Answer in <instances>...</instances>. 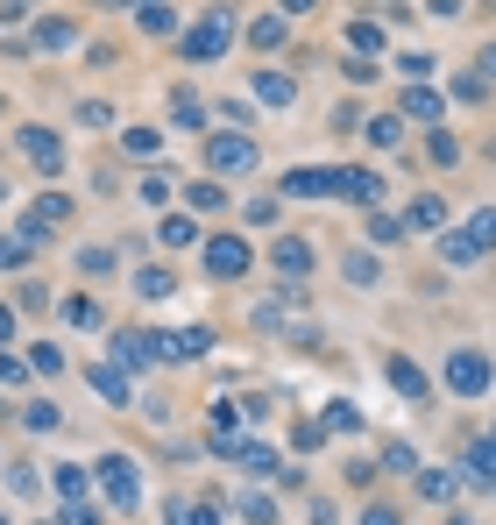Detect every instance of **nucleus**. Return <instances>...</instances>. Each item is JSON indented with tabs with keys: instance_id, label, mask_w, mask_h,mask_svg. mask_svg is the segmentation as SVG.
Returning a JSON list of instances; mask_svg holds the SVG:
<instances>
[{
	"instance_id": "1",
	"label": "nucleus",
	"mask_w": 496,
	"mask_h": 525,
	"mask_svg": "<svg viewBox=\"0 0 496 525\" xmlns=\"http://www.w3.org/2000/svg\"><path fill=\"white\" fill-rule=\"evenodd\" d=\"M489 249H496V206L468 213L461 228H454V235L440 242V256H447V263H475V256H489Z\"/></svg>"
},
{
	"instance_id": "2",
	"label": "nucleus",
	"mask_w": 496,
	"mask_h": 525,
	"mask_svg": "<svg viewBox=\"0 0 496 525\" xmlns=\"http://www.w3.org/2000/svg\"><path fill=\"white\" fill-rule=\"evenodd\" d=\"M489 377H496V369H489L482 348H454V355H447V391H454V398H482Z\"/></svg>"
},
{
	"instance_id": "3",
	"label": "nucleus",
	"mask_w": 496,
	"mask_h": 525,
	"mask_svg": "<svg viewBox=\"0 0 496 525\" xmlns=\"http://www.w3.org/2000/svg\"><path fill=\"white\" fill-rule=\"evenodd\" d=\"M206 164H213V171L248 178V171L263 164V149H256V135H206Z\"/></svg>"
},
{
	"instance_id": "4",
	"label": "nucleus",
	"mask_w": 496,
	"mask_h": 525,
	"mask_svg": "<svg viewBox=\"0 0 496 525\" xmlns=\"http://www.w3.org/2000/svg\"><path fill=\"white\" fill-rule=\"evenodd\" d=\"M227 43H234V15H206L199 29H185V36H178V50H185L192 64H213Z\"/></svg>"
},
{
	"instance_id": "5",
	"label": "nucleus",
	"mask_w": 496,
	"mask_h": 525,
	"mask_svg": "<svg viewBox=\"0 0 496 525\" xmlns=\"http://www.w3.org/2000/svg\"><path fill=\"white\" fill-rule=\"evenodd\" d=\"M93 476H100V490H107V504H114V511H135V504H142V476H135V462H128V455H107Z\"/></svg>"
},
{
	"instance_id": "6",
	"label": "nucleus",
	"mask_w": 496,
	"mask_h": 525,
	"mask_svg": "<svg viewBox=\"0 0 496 525\" xmlns=\"http://www.w3.org/2000/svg\"><path fill=\"white\" fill-rule=\"evenodd\" d=\"M248 263H256V249L234 242V235H206V277H248Z\"/></svg>"
},
{
	"instance_id": "7",
	"label": "nucleus",
	"mask_w": 496,
	"mask_h": 525,
	"mask_svg": "<svg viewBox=\"0 0 496 525\" xmlns=\"http://www.w3.org/2000/svg\"><path fill=\"white\" fill-rule=\"evenodd\" d=\"M383 377H390V391L411 398V405H426V398H433V377H426V369L411 362V355H390V362H383Z\"/></svg>"
},
{
	"instance_id": "8",
	"label": "nucleus",
	"mask_w": 496,
	"mask_h": 525,
	"mask_svg": "<svg viewBox=\"0 0 496 525\" xmlns=\"http://www.w3.org/2000/svg\"><path fill=\"white\" fill-rule=\"evenodd\" d=\"M22 157H29L43 178H57V171H64V142H57L50 128H22Z\"/></svg>"
},
{
	"instance_id": "9",
	"label": "nucleus",
	"mask_w": 496,
	"mask_h": 525,
	"mask_svg": "<svg viewBox=\"0 0 496 525\" xmlns=\"http://www.w3.org/2000/svg\"><path fill=\"white\" fill-rule=\"evenodd\" d=\"M334 199H348V206H376V199H383V178L362 171V164H355V171H334Z\"/></svg>"
},
{
	"instance_id": "10",
	"label": "nucleus",
	"mask_w": 496,
	"mask_h": 525,
	"mask_svg": "<svg viewBox=\"0 0 496 525\" xmlns=\"http://www.w3.org/2000/svg\"><path fill=\"white\" fill-rule=\"evenodd\" d=\"M149 362H156V334H114V369H135L142 377Z\"/></svg>"
},
{
	"instance_id": "11",
	"label": "nucleus",
	"mask_w": 496,
	"mask_h": 525,
	"mask_svg": "<svg viewBox=\"0 0 496 525\" xmlns=\"http://www.w3.org/2000/svg\"><path fill=\"white\" fill-rule=\"evenodd\" d=\"M326 192H334V171H312V164L284 171V199H326Z\"/></svg>"
},
{
	"instance_id": "12",
	"label": "nucleus",
	"mask_w": 496,
	"mask_h": 525,
	"mask_svg": "<svg viewBox=\"0 0 496 525\" xmlns=\"http://www.w3.org/2000/svg\"><path fill=\"white\" fill-rule=\"evenodd\" d=\"M156 242H163V249H192V242H206V235H199V220H192V213H163Z\"/></svg>"
},
{
	"instance_id": "13",
	"label": "nucleus",
	"mask_w": 496,
	"mask_h": 525,
	"mask_svg": "<svg viewBox=\"0 0 496 525\" xmlns=\"http://www.w3.org/2000/svg\"><path fill=\"white\" fill-rule=\"evenodd\" d=\"M277 270H284V277H312V242H305V235H284V242H277Z\"/></svg>"
},
{
	"instance_id": "14",
	"label": "nucleus",
	"mask_w": 496,
	"mask_h": 525,
	"mask_svg": "<svg viewBox=\"0 0 496 525\" xmlns=\"http://www.w3.org/2000/svg\"><path fill=\"white\" fill-rule=\"evenodd\" d=\"M461 476L468 483H496V440H475L468 455H461Z\"/></svg>"
},
{
	"instance_id": "15",
	"label": "nucleus",
	"mask_w": 496,
	"mask_h": 525,
	"mask_svg": "<svg viewBox=\"0 0 496 525\" xmlns=\"http://www.w3.org/2000/svg\"><path fill=\"white\" fill-rule=\"evenodd\" d=\"M256 93H263L270 107H291V100H298V79H284V71H256Z\"/></svg>"
},
{
	"instance_id": "16",
	"label": "nucleus",
	"mask_w": 496,
	"mask_h": 525,
	"mask_svg": "<svg viewBox=\"0 0 496 525\" xmlns=\"http://www.w3.org/2000/svg\"><path fill=\"white\" fill-rule=\"evenodd\" d=\"M234 462H241L248 476H277V455H270L263 440H241V447H234Z\"/></svg>"
},
{
	"instance_id": "17",
	"label": "nucleus",
	"mask_w": 496,
	"mask_h": 525,
	"mask_svg": "<svg viewBox=\"0 0 496 525\" xmlns=\"http://www.w3.org/2000/svg\"><path fill=\"white\" fill-rule=\"evenodd\" d=\"M171 121H178V128H206V100L178 86V93H171Z\"/></svg>"
},
{
	"instance_id": "18",
	"label": "nucleus",
	"mask_w": 496,
	"mask_h": 525,
	"mask_svg": "<svg viewBox=\"0 0 496 525\" xmlns=\"http://www.w3.org/2000/svg\"><path fill=\"white\" fill-rule=\"evenodd\" d=\"M404 121H440V93L433 86H411L404 93Z\"/></svg>"
},
{
	"instance_id": "19",
	"label": "nucleus",
	"mask_w": 496,
	"mask_h": 525,
	"mask_svg": "<svg viewBox=\"0 0 496 525\" xmlns=\"http://www.w3.org/2000/svg\"><path fill=\"white\" fill-rule=\"evenodd\" d=\"M93 384H100V391H107L114 405H135V391H128V377H121L114 362H93Z\"/></svg>"
},
{
	"instance_id": "20",
	"label": "nucleus",
	"mask_w": 496,
	"mask_h": 525,
	"mask_svg": "<svg viewBox=\"0 0 496 525\" xmlns=\"http://www.w3.org/2000/svg\"><path fill=\"white\" fill-rule=\"evenodd\" d=\"M440 220H447V206H440V199L426 192V199H411V213H404V228L419 235V228H440Z\"/></svg>"
},
{
	"instance_id": "21",
	"label": "nucleus",
	"mask_w": 496,
	"mask_h": 525,
	"mask_svg": "<svg viewBox=\"0 0 496 525\" xmlns=\"http://www.w3.org/2000/svg\"><path fill=\"white\" fill-rule=\"evenodd\" d=\"M100 320H107V313L93 306V298H64V327H78V334H93Z\"/></svg>"
},
{
	"instance_id": "22",
	"label": "nucleus",
	"mask_w": 496,
	"mask_h": 525,
	"mask_svg": "<svg viewBox=\"0 0 496 525\" xmlns=\"http://www.w3.org/2000/svg\"><path fill=\"white\" fill-rule=\"evenodd\" d=\"M178 29V8H171V0H149V8H142V36H171Z\"/></svg>"
},
{
	"instance_id": "23",
	"label": "nucleus",
	"mask_w": 496,
	"mask_h": 525,
	"mask_svg": "<svg viewBox=\"0 0 496 525\" xmlns=\"http://www.w3.org/2000/svg\"><path fill=\"white\" fill-rule=\"evenodd\" d=\"M369 142H376V149H397V142H404V114H376V121H369Z\"/></svg>"
},
{
	"instance_id": "24",
	"label": "nucleus",
	"mask_w": 496,
	"mask_h": 525,
	"mask_svg": "<svg viewBox=\"0 0 496 525\" xmlns=\"http://www.w3.org/2000/svg\"><path fill=\"white\" fill-rule=\"evenodd\" d=\"M135 291H142V298H171V270L142 263V270H135Z\"/></svg>"
},
{
	"instance_id": "25",
	"label": "nucleus",
	"mask_w": 496,
	"mask_h": 525,
	"mask_svg": "<svg viewBox=\"0 0 496 525\" xmlns=\"http://www.w3.org/2000/svg\"><path fill=\"white\" fill-rule=\"evenodd\" d=\"M362 426V412L348 405V398H334V405H326V433H355Z\"/></svg>"
},
{
	"instance_id": "26",
	"label": "nucleus",
	"mask_w": 496,
	"mask_h": 525,
	"mask_svg": "<svg viewBox=\"0 0 496 525\" xmlns=\"http://www.w3.org/2000/svg\"><path fill=\"white\" fill-rule=\"evenodd\" d=\"M86 490H93V469H78V462L57 469V497H86Z\"/></svg>"
},
{
	"instance_id": "27",
	"label": "nucleus",
	"mask_w": 496,
	"mask_h": 525,
	"mask_svg": "<svg viewBox=\"0 0 496 525\" xmlns=\"http://www.w3.org/2000/svg\"><path fill=\"white\" fill-rule=\"evenodd\" d=\"M248 43H263V50H277V43H284V15H263V22H248Z\"/></svg>"
},
{
	"instance_id": "28",
	"label": "nucleus",
	"mask_w": 496,
	"mask_h": 525,
	"mask_svg": "<svg viewBox=\"0 0 496 525\" xmlns=\"http://www.w3.org/2000/svg\"><path fill=\"white\" fill-rule=\"evenodd\" d=\"M64 213H71V199H64V192H43L29 220H43V228H57V220H64Z\"/></svg>"
},
{
	"instance_id": "29",
	"label": "nucleus",
	"mask_w": 496,
	"mask_h": 525,
	"mask_svg": "<svg viewBox=\"0 0 496 525\" xmlns=\"http://www.w3.org/2000/svg\"><path fill=\"white\" fill-rule=\"evenodd\" d=\"M419 483V497H433V504H447L454 497V476H440V469H426V476H411Z\"/></svg>"
},
{
	"instance_id": "30",
	"label": "nucleus",
	"mask_w": 496,
	"mask_h": 525,
	"mask_svg": "<svg viewBox=\"0 0 496 525\" xmlns=\"http://www.w3.org/2000/svg\"><path fill=\"white\" fill-rule=\"evenodd\" d=\"M22 419H29L36 433H57V419H64V412H57L50 398H29V412H22Z\"/></svg>"
},
{
	"instance_id": "31",
	"label": "nucleus",
	"mask_w": 496,
	"mask_h": 525,
	"mask_svg": "<svg viewBox=\"0 0 496 525\" xmlns=\"http://www.w3.org/2000/svg\"><path fill=\"white\" fill-rule=\"evenodd\" d=\"M8 490H15V497H36V490H43V476H36L29 462H8Z\"/></svg>"
},
{
	"instance_id": "32",
	"label": "nucleus",
	"mask_w": 496,
	"mask_h": 525,
	"mask_svg": "<svg viewBox=\"0 0 496 525\" xmlns=\"http://www.w3.org/2000/svg\"><path fill=\"white\" fill-rule=\"evenodd\" d=\"M29 369H36V377H57V369H64V355H57L50 341H36V348H29Z\"/></svg>"
},
{
	"instance_id": "33",
	"label": "nucleus",
	"mask_w": 496,
	"mask_h": 525,
	"mask_svg": "<svg viewBox=\"0 0 496 525\" xmlns=\"http://www.w3.org/2000/svg\"><path fill=\"white\" fill-rule=\"evenodd\" d=\"M397 71H404L411 86H426V79H433V57H426V50H411V57H397Z\"/></svg>"
},
{
	"instance_id": "34",
	"label": "nucleus",
	"mask_w": 496,
	"mask_h": 525,
	"mask_svg": "<svg viewBox=\"0 0 496 525\" xmlns=\"http://www.w3.org/2000/svg\"><path fill=\"white\" fill-rule=\"evenodd\" d=\"M29 256H36V249H29L22 235H0V270H15V263H29Z\"/></svg>"
},
{
	"instance_id": "35",
	"label": "nucleus",
	"mask_w": 496,
	"mask_h": 525,
	"mask_svg": "<svg viewBox=\"0 0 496 525\" xmlns=\"http://www.w3.org/2000/svg\"><path fill=\"white\" fill-rule=\"evenodd\" d=\"M241 518H248V525H277V504H270V497H241Z\"/></svg>"
},
{
	"instance_id": "36",
	"label": "nucleus",
	"mask_w": 496,
	"mask_h": 525,
	"mask_svg": "<svg viewBox=\"0 0 496 525\" xmlns=\"http://www.w3.org/2000/svg\"><path fill=\"white\" fill-rule=\"evenodd\" d=\"M348 43L369 57V50H383V29H376V22H355V29H348Z\"/></svg>"
},
{
	"instance_id": "37",
	"label": "nucleus",
	"mask_w": 496,
	"mask_h": 525,
	"mask_svg": "<svg viewBox=\"0 0 496 525\" xmlns=\"http://www.w3.org/2000/svg\"><path fill=\"white\" fill-rule=\"evenodd\" d=\"M121 149H128V157H156V135H149V128H128Z\"/></svg>"
},
{
	"instance_id": "38",
	"label": "nucleus",
	"mask_w": 496,
	"mask_h": 525,
	"mask_svg": "<svg viewBox=\"0 0 496 525\" xmlns=\"http://www.w3.org/2000/svg\"><path fill=\"white\" fill-rule=\"evenodd\" d=\"M36 43H43V50H64V43H71V22H43Z\"/></svg>"
},
{
	"instance_id": "39",
	"label": "nucleus",
	"mask_w": 496,
	"mask_h": 525,
	"mask_svg": "<svg viewBox=\"0 0 496 525\" xmlns=\"http://www.w3.org/2000/svg\"><path fill=\"white\" fill-rule=\"evenodd\" d=\"M383 469H397V476H419V462H411V447H383Z\"/></svg>"
},
{
	"instance_id": "40",
	"label": "nucleus",
	"mask_w": 496,
	"mask_h": 525,
	"mask_svg": "<svg viewBox=\"0 0 496 525\" xmlns=\"http://www.w3.org/2000/svg\"><path fill=\"white\" fill-rule=\"evenodd\" d=\"M142 199H149V206H163V199H171V178L149 171V178H142Z\"/></svg>"
},
{
	"instance_id": "41",
	"label": "nucleus",
	"mask_w": 496,
	"mask_h": 525,
	"mask_svg": "<svg viewBox=\"0 0 496 525\" xmlns=\"http://www.w3.org/2000/svg\"><path fill=\"white\" fill-rule=\"evenodd\" d=\"M78 121H86V128H107V121H114V107H107V100H86V107H78Z\"/></svg>"
},
{
	"instance_id": "42",
	"label": "nucleus",
	"mask_w": 496,
	"mask_h": 525,
	"mask_svg": "<svg viewBox=\"0 0 496 525\" xmlns=\"http://www.w3.org/2000/svg\"><path fill=\"white\" fill-rule=\"evenodd\" d=\"M185 199H192V206H206V213H213V206H227V192H220V185H192Z\"/></svg>"
},
{
	"instance_id": "43",
	"label": "nucleus",
	"mask_w": 496,
	"mask_h": 525,
	"mask_svg": "<svg viewBox=\"0 0 496 525\" xmlns=\"http://www.w3.org/2000/svg\"><path fill=\"white\" fill-rule=\"evenodd\" d=\"M348 277H355V284H376V256L355 249V256H348Z\"/></svg>"
},
{
	"instance_id": "44",
	"label": "nucleus",
	"mask_w": 496,
	"mask_h": 525,
	"mask_svg": "<svg viewBox=\"0 0 496 525\" xmlns=\"http://www.w3.org/2000/svg\"><path fill=\"white\" fill-rule=\"evenodd\" d=\"M397 235H404V220H369V242H383V249H390Z\"/></svg>"
},
{
	"instance_id": "45",
	"label": "nucleus",
	"mask_w": 496,
	"mask_h": 525,
	"mask_svg": "<svg viewBox=\"0 0 496 525\" xmlns=\"http://www.w3.org/2000/svg\"><path fill=\"white\" fill-rule=\"evenodd\" d=\"M64 525H100V511H93L86 497H71V511H64Z\"/></svg>"
},
{
	"instance_id": "46",
	"label": "nucleus",
	"mask_w": 496,
	"mask_h": 525,
	"mask_svg": "<svg viewBox=\"0 0 496 525\" xmlns=\"http://www.w3.org/2000/svg\"><path fill=\"white\" fill-rule=\"evenodd\" d=\"M362 525H404V518H397L390 504H369V511H362Z\"/></svg>"
},
{
	"instance_id": "47",
	"label": "nucleus",
	"mask_w": 496,
	"mask_h": 525,
	"mask_svg": "<svg viewBox=\"0 0 496 525\" xmlns=\"http://www.w3.org/2000/svg\"><path fill=\"white\" fill-rule=\"evenodd\" d=\"M29 8H36V0H0V22H22Z\"/></svg>"
},
{
	"instance_id": "48",
	"label": "nucleus",
	"mask_w": 496,
	"mask_h": 525,
	"mask_svg": "<svg viewBox=\"0 0 496 525\" xmlns=\"http://www.w3.org/2000/svg\"><path fill=\"white\" fill-rule=\"evenodd\" d=\"M305 8H319V0H284V15H305Z\"/></svg>"
},
{
	"instance_id": "49",
	"label": "nucleus",
	"mask_w": 496,
	"mask_h": 525,
	"mask_svg": "<svg viewBox=\"0 0 496 525\" xmlns=\"http://www.w3.org/2000/svg\"><path fill=\"white\" fill-rule=\"evenodd\" d=\"M8 334H15V313H8V306H0V341H8Z\"/></svg>"
},
{
	"instance_id": "50",
	"label": "nucleus",
	"mask_w": 496,
	"mask_h": 525,
	"mask_svg": "<svg viewBox=\"0 0 496 525\" xmlns=\"http://www.w3.org/2000/svg\"><path fill=\"white\" fill-rule=\"evenodd\" d=\"M482 71H489V79H496V43H489V50H482Z\"/></svg>"
},
{
	"instance_id": "51",
	"label": "nucleus",
	"mask_w": 496,
	"mask_h": 525,
	"mask_svg": "<svg viewBox=\"0 0 496 525\" xmlns=\"http://www.w3.org/2000/svg\"><path fill=\"white\" fill-rule=\"evenodd\" d=\"M0 525H8V511H0Z\"/></svg>"
},
{
	"instance_id": "52",
	"label": "nucleus",
	"mask_w": 496,
	"mask_h": 525,
	"mask_svg": "<svg viewBox=\"0 0 496 525\" xmlns=\"http://www.w3.org/2000/svg\"><path fill=\"white\" fill-rule=\"evenodd\" d=\"M454 525H468V518H454Z\"/></svg>"
},
{
	"instance_id": "53",
	"label": "nucleus",
	"mask_w": 496,
	"mask_h": 525,
	"mask_svg": "<svg viewBox=\"0 0 496 525\" xmlns=\"http://www.w3.org/2000/svg\"><path fill=\"white\" fill-rule=\"evenodd\" d=\"M142 8H149V0H142Z\"/></svg>"
},
{
	"instance_id": "54",
	"label": "nucleus",
	"mask_w": 496,
	"mask_h": 525,
	"mask_svg": "<svg viewBox=\"0 0 496 525\" xmlns=\"http://www.w3.org/2000/svg\"><path fill=\"white\" fill-rule=\"evenodd\" d=\"M489 440H496V433H489Z\"/></svg>"
}]
</instances>
